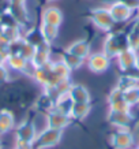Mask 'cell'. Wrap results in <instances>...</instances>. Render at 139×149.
I'll return each instance as SVG.
<instances>
[{"label":"cell","instance_id":"1","mask_svg":"<svg viewBox=\"0 0 139 149\" xmlns=\"http://www.w3.org/2000/svg\"><path fill=\"white\" fill-rule=\"evenodd\" d=\"M109 13L112 15L113 21H126L131 17V13H132V8H130L128 6H126L123 1H119V3H115V4L111 7Z\"/></svg>","mask_w":139,"mask_h":149},{"label":"cell","instance_id":"2","mask_svg":"<svg viewBox=\"0 0 139 149\" xmlns=\"http://www.w3.org/2000/svg\"><path fill=\"white\" fill-rule=\"evenodd\" d=\"M94 19H95V22H97V25L101 27H111L112 23L115 22L111 13L109 11H102V10H100V11L95 13Z\"/></svg>","mask_w":139,"mask_h":149},{"label":"cell","instance_id":"3","mask_svg":"<svg viewBox=\"0 0 139 149\" xmlns=\"http://www.w3.org/2000/svg\"><path fill=\"white\" fill-rule=\"evenodd\" d=\"M60 21H62V15H60V13L57 10L50 8L46 11V14H45V22L48 23L49 26H56V25L60 23Z\"/></svg>","mask_w":139,"mask_h":149},{"label":"cell","instance_id":"4","mask_svg":"<svg viewBox=\"0 0 139 149\" xmlns=\"http://www.w3.org/2000/svg\"><path fill=\"white\" fill-rule=\"evenodd\" d=\"M135 64H136V66H138V67H139V55H138V56H136V60H135Z\"/></svg>","mask_w":139,"mask_h":149}]
</instances>
